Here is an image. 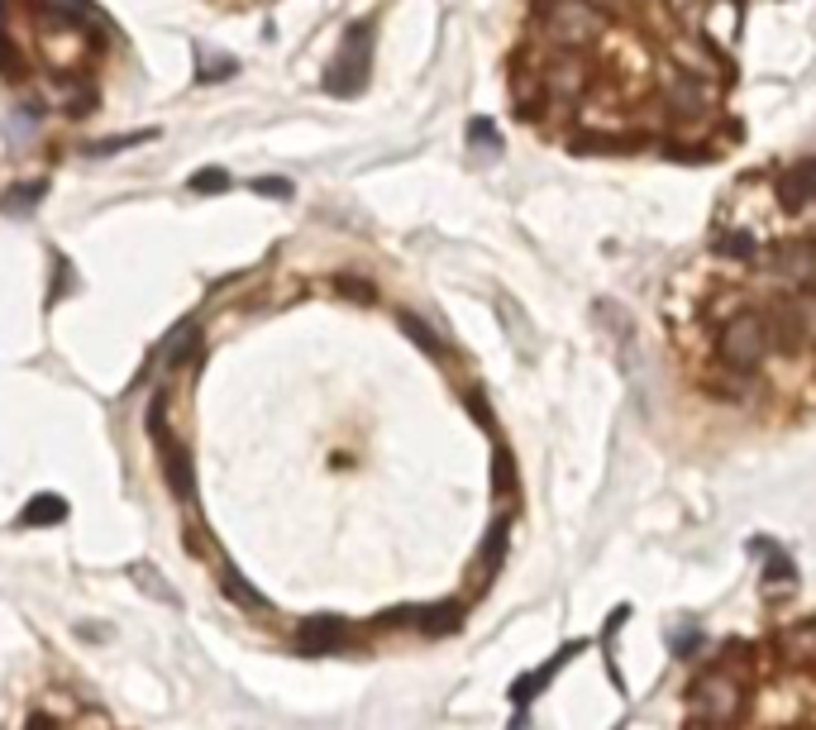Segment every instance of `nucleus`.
I'll use <instances>...</instances> for the list:
<instances>
[{"label":"nucleus","instance_id":"1","mask_svg":"<svg viewBox=\"0 0 816 730\" xmlns=\"http://www.w3.org/2000/svg\"><path fill=\"white\" fill-rule=\"evenodd\" d=\"M687 707L707 730H730L744 721V711H750V678H740V673L730 668H716L707 664L687 687Z\"/></svg>","mask_w":816,"mask_h":730},{"label":"nucleus","instance_id":"2","mask_svg":"<svg viewBox=\"0 0 816 730\" xmlns=\"http://www.w3.org/2000/svg\"><path fill=\"white\" fill-rule=\"evenodd\" d=\"M711 349H716V363L726 372H736V378H754V372L764 368V358L773 349H769V325H764L759 301L754 306H740L736 315H726Z\"/></svg>","mask_w":816,"mask_h":730},{"label":"nucleus","instance_id":"3","mask_svg":"<svg viewBox=\"0 0 816 730\" xmlns=\"http://www.w3.org/2000/svg\"><path fill=\"white\" fill-rule=\"evenodd\" d=\"M759 310H764V325H769V349L779 358H802L812 349L807 320H802V306H797V292L759 301Z\"/></svg>","mask_w":816,"mask_h":730},{"label":"nucleus","instance_id":"4","mask_svg":"<svg viewBox=\"0 0 816 730\" xmlns=\"http://www.w3.org/2000/svg\"><path fill=\"white\" fill-rule=\"evenodd\" d=\"M664 115L673 124H701L707 115H716V91L693 72L673 67L664 77Z\"/></svg>","mask_w":816,"mask_h":730},{"label":"nucleus","instance_id":"5","mask_svg":"<svg viewBox=\"0 0 816 730\" xmlns=\"http://www.w3.org/2000/svg\"><path fill=\"white\" fill-rule=\"evenodd\" d=\"M363 81H368V24H353L349 39H344V53L335 57V67H329V77H325V91L358 96Z\"/></svg>","mask_w":816,"mask_h":730},{"label":"nucleus","instance_id":"6","mask_svg":"<svg viewBox=\"0 0 816 730\" xmlns=\"http://www.w3.org/2000/svg\"><path fill=\"white\" fill-rule=\"evenodd\" d=\"M353 630L349 621H339V615H311V621L296 625V650L301 654H339L349 650Z\"/></svg>","mask_w":816,"mask_h":730},{"label":"nucleus","instance_id":"7","mask_svg":"<svg viewBox=\"0 0 816 730\" xmlns=\"http://www.w3.org/2000/svg\"><path fill=\"white\" fill-rule=\"evenodd\" d=\"M378 625H411L421 635H449V630H458V607L454 601H439V607H401V611L378 615Z\"/></svg>","mask_w":816,"mask_h":730},{"label":"nucleus","instance_id":"8","mask_svg":"<svg viewBox=\"0 0 816 730\" xmlns=\"http://www.w3.org/2000/svg\"><path fill=\"white\" fill-rule=\"evenodd\" d=\"M773 196H779V206H783L787 215H802L807 206H816V157H807V163L779 172V182H773Z\"/></svg>","mask_w":816,"mask_h":730},{"label":"nucleus","instance_id":"9","mask_svg":"<svg viewBox=\"0 0 816 730\" xmlns=\"http://www.w3.org/2000/svg\"><path fill=\"white\" fill-rule=\"evenodd\" d=\"M773 654L797 673H816V621H797L793 630H783L773 640Z\"/></svg>","mask_w":816,"mask_h":730},{"label":"nucleus","instance_id":"10","mask_svg":"<svg viewBox=\"0 0 816 730\" xmlns=\"http://www.w3.org/2000/svg\"><path fill=\"white\" fill-rule=\"evenodd\" d=\"M157 464H163V478H167V487H172V497L192 501V454H186L172 435L157 439Z\"/></svg>","mask_w":816,"mask_h":730},{"label":"nucleus","instance_id":"11","mask_svg":"<svg viewBox=\"0 0 816 730\" xmlns=\"http://www.w3.org/2000/svg\"><path fill=\"white\" fill-rule=\"evenodd\" d=\"M711 253L726 258V263H759V258H764L759 239L750 235V229H736V225L716 229V235H711Z\"/></svg>","mask_w":816,"mask_h":730},{"label":"nucleus","instance_id":"12","mask_svg":"<svg viewBox=\"0 0 816 730\" xmlns=\"http://www.w3.org/2000/svg\"><path fill=\"white\" fill-rule=\"evenodd\" d=\"M507 540H511V521H507V515H497L492 530H487V540H482V549H478V568H482L478 587L492 582L501 573V564H507Z\"/></svg>","mask_w":816,"mask_h":730},{"label":"nucleus","instance_id":"13","mask_svg":"<svg viewBox=\"0 0 816 730\" xmlns=\"http://www.w3.org/2000/svg\"><path fill=\"white\" fill-rule=\"evenodd\" d=\"M196 353H200V329H196V325H182L177 335H172V344L163 349V372H182V368H192V363H196Z\"/></svg>","mask_w":816,"mask_h":730},{"label":"nucleus","instance_id":"14","mask_svg":"<svg viewBox=\"0 0 816 730\" xmlns=\"http://www.w3.org/2000/svg\"><path fill=\"white\" fill-rule=\"evenodd\" d=\"M220 592L235 601V607H243V611H263L268 601H263V592H258V587L243 578L239 568H220Z\"/></svg>","mask_w":816,"mask_h":730},{"label":"nucleus","instance_id":"15","mask_svg":"<svg viewBox=\"0 0 816 730\" xmlns=\"http://www.w3.org/2000/svg\"><path fill=\"white\" fill-rule=\"evenodd\" d=\"M573 654H578V644H568V650H564V654H558V658H550V664H544L540 673H530V678H525V683H515V687H511V701H515V707H530V697H535V693H540V687H550V678H554V673H558V668H564V664H568V658H573Z\"/></svg>","mask_w":816,"mask_h":730},{"label":"nucleus","instance_id":"16","mask_svg":"<svg viewBox=\"0 0 816 730\" xmlns=\"http://www.w3.org/2000/svg\"><path fill=\"white\" fill-rule=\"evenodd\" d=\"M57 521H67V501L53 497V492L34 497V501H29V506L20 511V525H57Z\"/></svg>","mask_w":816,"mask_h":730},{"label":"nucleus","instance_id":"17","mask_svg":"<svg viewBox=\"0 0 816 730\" xmlns=\"http://www.w3.org/2000/svg\"><path fill=\"white\" fill-rule=\"evenodd\" d=\"M797 592V568H793V558H787L783 549H769V564H764V592Z\"/></svg>","mask_w":816,"mask_h":730},{"label":"nucleus","instance_id":"18","mask_svg":"<svg viewBox=\"0 0 816 730\" xmlns=\"http://www.w3.org/2000/svg\"><path fill=\"white\" fill-rule=\"evenodd\" d=\"M396 320H401V329H406V335H411L415 344H421V349H425V353H435V358H444V344H439V335H429V325H425V320H415V315H411V310H401V315H396Z\"/></svg>","mask_w":816,"mask_h":730},{"label":"nucleus","instance_id":"19","mask_svg":"<svg viewBox=\"0 0 816 730\" xmlns=\"http://www.w3.org/2000/svg\"><path fill=\"white\" fill-rule=\"evenodd\" d=\"M701 644H707V635H701V630H693V625H683L678 635H673V644H668V650L678 654V658H693V654L701 650Z\"/></svg>","mask_w":816,"mask_h":730},{"label":"nucleus","instance_id":"20","mask_svg":"<svg viewBox=\"0 0 816 730\" xmlns=\"http://www.w3.org/2000/svg\"><path fill=\"white\" fill-rule=\"evenodd\" d=\"M134 582L143 587V592H153L157 601H172V587L163 582V573H153V568H143V564H139V568H134Z\"/></svg>","mask_w":816,"mask_h":730},{"label":"nucleus","instance_id":"21","mask_svg":"<svg viewBox=\"0 0 816 730\" xmlns=\"http://www.w3.org/2000/svg\"><path fill=\"white\" fill-rule=\"evenodd\" d=\"M468 139H478V149H482V153H497V149H501V139H497L492 120H472V124H468Z\"/></svg>","mask_w":816,"mask_h":730},{"label":"nucleus","instance_id":"22","mask_svg":"<svg viewBox=\"0 0 816 730\" xmlns=\"http://www.w3.org/2000/svg\"><path fill=\"white\" fill-rule=\"evenodd\" d=\"M225 186H229V172H220V167H206L192 177V192H225Z\"/></svg>","mask_w":816,"mask_h":730},{"label":"nucleus","instance_id":"23","mask_svg":"<svg viewBox=\"0 0 816 730\" xmlns=\"http://www.w3.org/2000/svg\"><path fill=\"white\" fill-rule=\"evenodd\" d=\"M182 544H186V554H196V558H206L210 554V540H206V525H186V535H182Z\"/></svg>","mask_w":816,"mask_h":730},{"label":"nucleus","instance_id":"24","mask_svg":"<svg viewBox=\"0 0 816 730\" xmlns=\"http://www.w3.org/2000/svg\"><path fill=\"white\" fill-rule=\"evenodd\" d=\"M39 196H43V182H29V186H20V192L6 196V206H10V210H14V206H34Z\"/></svg>","mask_w":816,"mask_h":730},{"label":"nucleus","instance_id":"25","mask_svg":"<svg viewBox=\"0 0 816 730\" xmlns=\"http://www.w3.org/2000/svg\"><path fill=\"white\" fill-rule=\"evenodd\" d=\"M497 492H511V482H515V468H511V458H507V449H497Z\"/></svg>","mask_w":816,"mask_h":730},{"label":"nucleus","instance_id":"26","mask_svg":"<svg viewBox=\"0 0 816 730\" xmlns=\"http://www.w3.org/2000/svg\"><path fill=\"white\" fill-rule=\"evenodd\" d=\"M258 192H268V196H292V186H286L282 177H263V182H253Z\"/></svg>","mask_w":816,"mask_h":730},{"label":"nucleus","instance_id":"27","mask_svg":"<svg viewBox=\"0 0 816 730\" xmlns=\"http://www.w3.org/2000/svg\"><path fill=\"white\" fill-rule=\"evenodd\" d=\"M24 730H57V716H48V711H34L24 721Z\"/></svg>","mask_w":816,"mask_h":730},{"label":"nucleus","instance_id":"28","mask_svg":"<svg viewBox=\"0 0 816 730\" xmlns=\"http://www.w3.org/2000/svg\"><path fill=\"white\" fill-rule=\"evenodd\" d=\"M339 286H344V292H358V301H372V286H368V282H353V277H344Z\"/></svg>","mask_w":816,"mask_h":730},{"label":"nucleus","instance_id":"29","mask_svg":"<svg viewBox=\"0 0 816 730\" xmlns=\"http://www.w3.org/2000/svg\"><path fill=\"white\" fill-rule=\"evenodd\" d=\"M587 6H597L601 14H616V10H625V6H630V0H587Z\"/></svg>","mask_w":816,"mask_h":730},{"label":"nucleus","instance_id":"30","mask_svg":"<svg viewBox=\"0 0 816 730\" xmlns=\"http://www.w3.org/2000/svg\"><path fill=\"white\" fill-rule=\"evenodd\" d=\"M77 635H91V640H100V635H106V625H91V621H86V625H77Z\"/></svg>","mask_w":816,"mask_h":730}]
</instances>
